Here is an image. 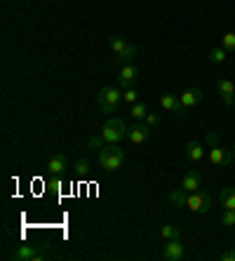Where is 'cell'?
Returning <instances> with one entry per match:
<instances>
[{"instance_id":"obj_1","label":"cell","mask_w":235,"mask_h":261,"mask_svg":"<svg viewBox=\"0 0 235 261\" xmlns=\"http://www.w3.org/2000/svg\"><path fill=\"white\" fill-rule=\"evenodd\" d=\"M99 165H101V170H106V172L120 170L122 165H125V151H122L118 144H106L101 151H99Z\"/></svg>"},{"instance_id":"obj_2","label":"cell","mask_w":235,"mask_h":261,"mask_svg":"<svg viewBox=\"0 0 235 261\" xmlns=\"http://www.w3.org/2000/svg\"><path fill=\"white\" fill-rule=\"evenodd\" d=\"M101 137L106 139V144H118V141L127 139V127L120 118H109L101 127Z\"/></svg>"},{"instance_id":"obj_3","label":"cell","mask_w":235,"mask_h":261,"mask_svg":"<svg viewBox=\"0 0 235 261\" xmlns=\"http://www.w3.org/2000/svg\"><path fill=\"white\" fill-rule=\"evenodd\" d=\"M120 99H122V92L118 87H111V85L101 87V92H99V109H101V113H113L118 109Z\"/></svg>"},{"instance_id":"obj_4","label":"cell","mask_w":235,"mask_h":261,"mask_svg":"<svg viewBox=\"0 0 235 261\" xmlns=\"http://www.w3.org/2000/svg\"><path fill=\"white\" fill-rule=\"evenodd\" d=\"M186 207L191 212H198V214H207L212 210V198L202 191H193V193H188L186 198Z\"/></svg>"},{"instance_id":"obj_5","label":"cell","mask_w":235,"mask_h":261,"mask_svg":"<svg viewBox=\"0 0 235 261\" xmlns=\"http://www.w3.org/2000/svg\"><path fill=\"white\" fill-rule=\"evenodd\" d=\"M10 259H14V261H42V259H47V254L38 252L33 245H19L12 254H10Z\"/></svg>"},{"instance_id":"obj_6","label":"cell","mask_w":235,"mask_h":261,"mask_svg":"<svg viewBox=\"0 0 235 261\" xmlns=\"http://www.w3.org/2000/svg\"><path fill=\"white\" fill-rule=\"evenodd\" d=\"M217 92L221 94V101L226 109H233L235 106V85L230 78H221L217 80Z\"/></svg>"},{"instance_id":"obj_7","label":"cell","mask_w":235,"mask_h":261,"mask_svg":"<svg viewBox=\"0 0 235 261\" xmlns=\"http://www.w3.org/2000/svg\"><path fill=\"white\" fill-rule=\"evenodd\" d=\"M163 259H167V261H181V259H184V243H181L179 238L165 240Z\"/></svg>"},{"instance_id":"obj_8","label":"cell","mask_w":235,"mask_h":261,"mask_svg":"<svg viewBox=\"0 0 235 261\" xmlns=\"http://www.w3.org/2000/svg\"><path fill=\"white\" fill-rule=\"evenodd\" d=\"M148 137H151V127L144 125V122H137L132 127H127V141H132V144H144Z\"/></svg>"},{"instance_id":"obj_9","label":"cell","mask_w":235,"mask_h":261,"mask_svg":"<svg viewBox=\"0 0 235 261\" xmlns=\"http://www.w3.org/2000/svg\"><path fill=\"white\" fill-rule=\"evenodd\" d=\"M233 160V151L230 148H223V146L214 144L210 148V163L212 165H228Z\"/></svg>"},{"instance_id":"obj_10","label":"cell","mask_w":235,"mask_h":261,"mask_svg":"<svg viewBox=\"0 0 235 261\" xmlns=\"http://www.w3.org/2000/svg\"><path fill=\"white\" fill-rule=\"evenodd\" d=\"M139 80V68L134 66V64H125V66L120 68V75H118V83H120V87H132L134 83Z\"/></svg>"},{"instance_id":"obj_11","label":"cell","mask_w":235,"mask_h":261,"mask_svg":"<svg viewBox=\"0 0 235 261\" xmlns=\"http://www.w3.org/2000/svg\"><path fill=\"white\" fill-rule=\"evenodd\" d=\"M181 189L188 191V193H193V191H200L202 189V174L195 170H188L181 179Z\"/></svg>"},{"instance_id":"obj_12","label":"cell","mask_w":235,"mask_h":261,"mask_svg":"<svg viewBox=\"0 0 235 261\" xmlns=\"http://www.w3.org/2000/svg\"><path fill=\"white\" fill-rule=\"evenodd\" d=\"M160 106H163L165 111H172L176 118H184L186 113H184V103L179 101V97H174V94H163V99H160Z\"/></svg>"},{"instance_id":"obj_13","label":"cell","mask_w":235,"mask_h":261,"mask_svg":"<svg viewBox=\"0 0 235 261\" xmlns=\"http://www.w3.org/2000/svg\"><path fill=\"white\" fill-rule=\"evenodd\" d=\"M200 99H202V92L198 90V87H191V90H186L184 94L179 97V101L184 103V109H193V106H198Z\"/></svg>"},{"instance_id":"obj_14","label":"cell","mask_w":235,"mask_h":261,"mask_svg":"<svg viewBox=\"0 0 235 261\" xmlns=\"http://www.w3.org/2000/svg\"><path fill=\"white\" fill-rule=\"evenodd\" d=\"M47 170L52 172V174H61V172H66L68 170V160L64 153H57V155H52L47 163Z\"/></svg>"},{"instance_id":"obj_15","label":"cell","mask_w":235,"mask_h":261,"mask_svg":"<svg viewBox=\"0 0 235 261\" xmlns=\"http://www.w3.org/2000/svg\"><path fill=\"white\" fill-rule=\"evenodd\" d=\"M184 151H186V155L193 160V163H200V160L205 158L202 144H198V141H186V144H184Z\"/></svg>"},{"instance_id":"obj_16","label":"cell","mask_w":235,"mask_h":261,"mask_svg":"<svg viewBox=\"0 0 235 261\" xmlns=\"http://www.w3.org/2000/svg\"><path fill=\"white\" fill-rule=\"evenodd\" d=\"M186 198H188V191L176 189L169 193V205L176 207V210H184V207H186Z\"/></svg>"},{"instance_id":"obj_17","label":"cell","mask_w":235,"mask_h":261,"mask_svg":"<svg viewBox=\"0 0 235 261\" xmlns=\"http://www.w3.org/2000/svg\"><path fill=\"white\" fill-rule=\"evenodd\" d=\"M219 198H221V207H226V210H235V189H233V186L221 189Z\"/></svg>"},{"instance_id":"obj_18","label":"cell","mask_w":235,"mask_h":261,"mask_svg":"<svg viewBox=\"0 0 235 261\" xmlns=\"http://www.w3.org/2000/svg\"><path fill=\"white\" fill-rule=\"evenodd\" d=\"M134 57H137V47H134V45H127L120 55H115V59H118L122 66H125V64H132Z\"/></svg>"},{"instance_id":"obj_19","label":"cell","mask_w":235,"mask_h":261,"mask_svg":"<svg viewBox=\"0 0 235 261\" xmlns=\"http://www.w3.org/2000/svg\"><path fill=\"white\" fill-rule=\"evenodd\" d=\"M160 236H163L165 240H172V238H179L181 236V228H179V226H174V224H167V226H163V228H160Z\"/></svg>"},{"instance_id":"obj_20","label":"cell","mask_w":235,"mask_h":261,"mask_svg":"<svg viewBox=\"0 0 235 261\" xmlns=\"http://www.w3.org/2000/svg\"><path fill=\"white\" fill-rule=\"evenodd\" d=\"M226 52H228V49L212 47L210 49V61H212V64H223V61H226Z\"/></svg>"},{"instance_id":"obj_21","label":"cell","mask_w":235,"mask_h":261,"mask_svg":"<svg viewBox=\"0 0 235 261\" xmlns=\"http://www.w3.org/2000/svg\"><path fill=\"white\" fill-rule=\"evenodd\" d=\"M103 146H106V139H103L101 134H94V137H90V141H87V148H92V151H101Z\"/></svg>"},{"instance_id":"obj_22","label":"cell","mask_w":235,"mask_h":261,"mask_svg":"<svg viewBox=\"0 0 235 261\" xmlns=\"http://www.w3.org/2000/svg\"><path fill=\"white\" fill-rule=\"evenodd\" d=\"M221 47L228 49V52H235V31H230V33H226L221 38Z\"/></svg>"},{"instance_id":"obj_23","label":"cell","mask_w":235,"mask_h":261,"mask_svg":"<svg viewBox=\"0 0 235 261\" xmlns=\"http://www.w3.org/2000/svg\"><path fill=\"white\" fill-rule=\"evenodd\" d=\"M146 116H148V106L146 103L141 101L132 103V118H146Z\"/></svg>"},{"instance_id":"obj_24","label":"cell","mask_w":235,"mask_h":261,"mask_svg":"<svg viewBox=\"0 0 235 261\" xmlns=\"http://www.w3.org/2000/svg\"><path fill=\"white\" fill-rule=\"evenodd\" d=\"M87 172H90V160H87V158H80L78 163H75V174H78V176H85Z\"/></svg>"},{"instance_id":"obj_25","label":"cell","mask_w":235,"mask_h":261,"mask_svg":"<svg viewBox=\"0 0 235 261\" xmlns=\"http://www.w3.org/2000/svg\"><path fill=\"white\" fill-rule=\"evenodd\" d=\"M122 99H125L127 103H137L139 101V92L132 90V87H127V90L122 92Z\"/></svg>"},{"instance_id":"obj_26","label":"cell","mask_w":235,"mask_h":261,"mask_svg":"<svg viewBox=\"0 0 235 261\" xmlns=\"http://www.w3.org/2000/svg\"><path fill=\"white\" fill-rule=\"evenodd\" d=\"M111 47H113V52H115V55H120L122 49L127 47V43H125V40H122V38H118V36H115V38H111Z\"/></svg>"},{"instance_id":"obj_27","label":"cell","mask_w":235,"mask_h":261,"mask_svg":"<svg viewBox=\"0 0 235 261\" xmlns=\"http://www.w3.org/2000/svg\"><path fill=\"white\" fill-rule=\"evenodd\" d=\"M221 221H223V226H235V210H226Z\"/></svg>"},{"instance_id":"obj_28","label":"cell","mask_w":235,"mask_h":261,"mask_svg":"<svg viewBox=\"0 0 235 261\" xmlns=\"http://www.w3.org/2000/svg\"><path fill=\"white\" fill-rule=\"evenodd\" d=\"M146 125H148V127H158V125H160V118H158L155 113H148V116H146Z\"/></svg>"},{"instance_id":"obj_29","label":"cell","mask_w":235,"mask_h":261,"mask_svg":"<svg viewBox=\"0 0 235 261\" xmlns=\"http://www.w3.org/2000/svg\"><path fill=\"white\" fill-rule=\"evenodd\" d=\"M205 139H207V144H212V146H214V144H217V141H219V134H217V132H207V137H205Z\"/></svg>"},{"instance_id":"obj_30","label":"cell","mask_w":235,"mask_h":261,"mask_svg":"<svg viewBox=\"0 0 235 261\" xmlns=\"http://www.w3.org/2000/svg\"><path fill=\"white\" fill-rule=\"evenodd\" d=\"M221 261H235V249H228L221 254Z\"/></svg>"},{"instance_id":"obj_31","label":"cell","mask_w":235,"mask_h":261,"mask_svg":"<svg viewBox=\"0 0 235 261\" xmlns=\"http://www.w3.org/2000/svg\"><path fill=\"white\" fill-rule=\"evenodd\" d=\"M230 151H233V160H235V146H233V148H230Z\"/></svg>"}]
</instances>
